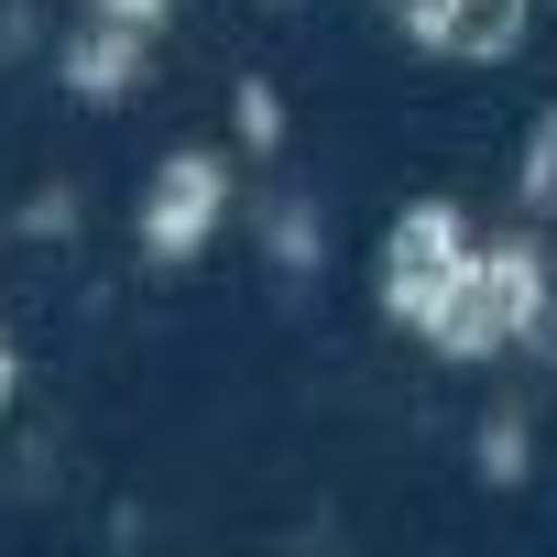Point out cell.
Masks as SVG:
<instances>
[{"instance_id": "cell-1", "label": "cell", "mask_w": 557, "mask_h": 557, "mask_svg": "<svg viewBox=\"0 0 557 557\" xmlns=\"http://www.w3.org/2000/svg\"><path fill=\"white\" fill-rule=\"evenodd\" d=\"M470 262H481L470 208H448V197L405 208V219H394V240H383V307H394L416 339H437V329H448V307H459V285H470Z\"/></svg>"}, {"instance_id": "cell-2", "label": "cell", "mask_w": 557, "mask_h": 557, "mask_svg": "<svg viewBox=\"0 0 557 557\" xmlns=\"http://www.w3.org/2000/svg\"><path fill=\"white\" fill-rule=\"evenodd\" d=\"M219 219H230V164H219V153L186 143V153H164V164L143 175V219H132V230H143L153 262H197V251L219 240Z\"/></svg>"}, {"instance_id": "cell-3", "label": "cell", "mask_w": 557, "mask_h": 557, "mask_svg": "<svg viewBox=\"0 0 557 557\" xmlns=\"http://www.w3.org/2000/svg\"><path fill=\"white\" fill-rule=\"evenodd\" d=\"M535 0H405V34L437 45V55H503L524 34Z\"/></svg>"}, {"instance_id": "cell-4", "label": "cell", "mask_w": 557, "mask_h": 557, "mask_svg": "<svg viewBox=\"0 0 557 557\" xmlns=\"http://www.w3.org/2000/svg\"><path fill=\"white\" fill-rule=\"evenodd\" d=\"M132 66H143V23H110V12H99V34H88V45L66 55V88H88V99H110V88H121Z\"/></svg>"}, {"instance_id": "cell-5", "label": "cell", "mask_w": 557, "mask_h": 557, "mask_svg": "<svg viewBox=\"0 0 557 557\" xmlns=\"http://www.w3.org/2000/svg\"><path fill=\"white\" fill-rule=\"evenodd\" d=\"M513 459H524V426H513V416H503V426H481V470H492V481H513Z\"/></svg>"}, {"instance_id": "cell-6", "label": "cell", "mask_w": 557, "mask_h": 557, "mask_svg": "<svg viewBox=\"0 0 557 557\" xmlns=\"http://www.w3.org/2000/svg\"><path fill=\"white\" fill-rule=\"evenodd\" d=\"M285 121H273V88H240V143H273Z\"/></svg>"}, {"instance_id": "cell-7", "label": "cell", "mask_w": 557, "mask_h": 557, "mask_svg": "<svg viewBox=\"0 0 557 557\" xmlns=\"http://www.w3.org/2000/svg\"><path fill=\"white\" fill-rule=\"evenodd\" d=\"M99 12H110V23H143V34H153V23H164V0H99Z\"/></svg>"}, {"instance_id": "cell-8", "label": "cell", "mask_w": 557, "mask_h": 557, "mask_svg": "<svg viewBox=\"0 0 557 557\" xmlns=\"http://www.w3.org/2000/svg\"><path fill=\"white\" fill-rule=\"evenodd\" d=\"M0 405H12V339H0Z\"/></svg>"}]
</instances>
